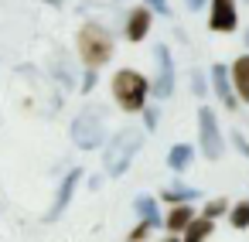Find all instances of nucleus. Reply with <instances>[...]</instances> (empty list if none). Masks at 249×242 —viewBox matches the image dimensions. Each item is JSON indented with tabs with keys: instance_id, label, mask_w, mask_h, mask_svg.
<instances>
[{
	"instance_id": "nucleus-1",
	"label": "nucleus",
	"mask_w": 249,
	"mask_h": 242,
	"mask_svg": "<svg viewBox=\"0 0 249 242\" xmlns=\"http://www.w3.org/2000/svg\"><path fill=\"white\" fill-rule=\"evenodd\" d=\"M140 147H143V133H140V130H133V126L120 130V133L106 143L103 171H106L109 177H123V174H126V167L133 164V157L140 154Z\"/></svg>"
},
{
	"instance_id": "nucleus-2",
	"label": "nucleus",
	"mask_w": 249,
	"mask_h": 242,
	"mask_svg": "<svg viewBox=\"0 0 249 242\" xmlns=\"http://www.w3.org/2000/svg\"><path fill=\"white\" fill-rule=\"evenodd\" d=\"M147 92H150V82L133 72V69H120L113 75V99L123 113H143V103H147Z\"/></svg>"
},
{
	"instance_id": "nucleus-3",
	"label": "nucleus",
	"mask_w": 249,
	"mask_h": 242,
	"mask_svg": "<svg viewBox=\"0 0 249 242\" xmlns=\"http://www.w3.org/2000/svg\"><path fill=\"white\" fill-rule=\"evenodd\" d=\"M79 58L89 65V69H99V65H106L109 58H113V38H109V31L106 28H99V24H86L82 31H79Z\"/></svg>"
},
{
	"instance_id": "nucleus-4",
	"label": "nucleus",
	"mask_w": 249,
	"mask_h": 242,
	"mask_svg": "<svg viewBox=\"0 0 249 242\" xmlns=\"http://www.w3.org/2000/svg\"><path fill=\"white\" fill-rule=\"evenodd\" d=\"M69 133H72V143H75V147H82V150H96V147L106 140L103 116H99L96 109H89V113H79V116L72 120Z\"/></svg>"
},
{
	"instance_id": "nucleus-5",
	"label": "nucleus",
	"mask_w": 249,
	"mask_h": 242,
	"mask_svg": "<svg viewBox=\"0 0 249 242\" xmlns=\"http://www.w3.org/2000/svg\"><path fill=\"white\" fill-rule=\"evenodd\" d=\"M198 130H201V154L208 160H218L225 143H222V133H218V120H215V109L201 106L198 109Z\"/></svg>"
},
{
	"instance_id": "nucleus-6",
	"label": "nucleus",
	"mask_w": 249,
	"mask_h": 242,
	"mask_svg": "<svg viewBox=\"0 0 249 242\" xmlns=\"http://www.w3.org/2000/svg\"><path fill=\"white\" fill-rule=\"evenodd\" d=\"M154 58H157V79H154L150 92L157 99H171V92H174V58H171V48L167 45H157L154 48Z\"/></svg>"
},
{
	"instance_id": "nucleus-7",
	"label": "nucleus",
	"mask_w": 249,
	"mask_h": 242,
	"mask_svg": "<svg viewBox=\"0 0 249 242\" xmlns=\"http://www.w3.org/2000/svg\"><path fill=\"white\" fill-rule=\"evenodd\" d=\"M79 181H82V167H75V171H69V174L62 177V184H58V191H55V201H52V208L45 211V222H58V218H62V211L69 208V201H72Z\"/></svg>"
},
{
	"instance_id": "nucleus-8",
	"label": "nucleus",
	"mask_w": 249,
	"mask_h": 242,
	"mask_svg": "<svg viewBox=\"0 0 249 242\" xmlns=\"http://www.w3.org/2000/svg\"><path fill=\"white\" fill-rule=\"evenodd\" d=\"M239 17H235V0H212V14H208V28L218 35L235 31Z\"/></svg>"
},
{
	"instance_id": "nucleus-9",
	"label": "nucleus",
	"mask_w": 249,
	"mask_h": 242,
	"mask_svg": "<svg viewBox=\"0 0 249 242\" xmlns=\"http://www.w3.org/2000/svg\"><path fill=\"white\" fill-rule=\"evenodd\" d=\"M212 86H215V96L222 99V106H225V109H235L239 92H235V86H232V69L212 65Z\"/></svg>"
},
{
	"instance_id": "nucleus-10",
	"label": "nucleus",
	"mask_w": 249,
	"mask_h": 242,
	"mask_svg": "<svg viewBox=\"0 0 249 242\" xmlns=\"http://www.w3.org/2000/svg\"><path fill=\"white\" fill-rule=\"evenodd\" d=\"M147 31H150V11H147V7H137V11L126 17V31H123V35H126L130 41H143Z\"/></svg>"
},
{
	"instance_id": "nucleus-11",
	"label": "nucleus",
	"mask_w": 249,
	"mask_h": 242,
	"mask_svg": "<svg viewBox=\"0 0 249 242\" xmlns=\"http://www.w3.org/2000/svg\"><path fill=\"white\" fill-rule=\"evenodd\" d=\"M232 86H235L239 99L249 103V55L235 58V65H232Z\"/></svg>"
},
{
	"instance_id": "nucleus-12",
	"label": "nucleus",
	"mask_w": 249,
	"mask_h": 242,
	"mask_svg": "<svg viewBox=\"0 0 249 242\" xmlns=\"http://www.w3.org/2000/svg\"><path fill=\"white\" fill-rule=\"evenodd\" d=\"M191 160H195V150H191L188 143H178V147H171V154H167V167H171L174 174L188 171V167H191Z\"/></svg>"
},
{
	"instance_id": "nucleus-13",
	"label": "nucleus",
	"mask_w": 249,
	"mask_h": 242,
	"mask_svg": "<svg viewBox=\"0 0 249 242\" xmlns=\"http://www.w3.org/2000/svg\"><path fill=\"white\" fill-rule=\"evenodd\" d=\"M191 222H195V211L188 208V201H184V205H178V208H171V215L164 218V225H167L171 232H184Z\"/></svg>"
},
{
	"instance_id": "nucleus-14",
	"label": "nucleus",
	"mask_w": 249,
	"mask_h": 242,
	"mask_svg": "<svg viewBox=\"0 0 249 242\" xmlns=\"http://www.w3.org/2000/svg\"><path fill=\"white\" fill-rule=\"evenodd\" d=\"M133 211H137V215H140L143 222H150L154 228L160 225V211H157V201H154L150 194H140V198L133 201Z\"/></svg>"
},
{
	"instance_id": "nucleus-15",
	"label": "nucleus",
	"mask_w": 249,
	"mask_h": 242,
	"mask_svg": "<svg viewBox=\"0 0 249 242\" xmlns=\"http://www.w3.org/2000/svg\"><path fill=\"white\" fill-rule=\"evenodd\" d=\"M212 235V218L208 215H195V222L184 228V242H205Z\"/></svg>"
},
{
	"instance_id": "nucleus-16",
	"label": "nucleus",
	"mask_w": 249,
	"mask_h": 242,
	"mask_svg": "<svg viewBox=\"0 0 249 242\" xmlns=\"http://www.w3.org/2000/svg\"><path fill=\"white\" fill-rule=\"evenodd\" d=\"M198 194H201L198 188H184V184H174V188H167V191H164L160 198H164V201H174V205H184V201H195Z\"/></svg>"
},
{
	"instance_id": "nucleus-17",
	"label": "nucleus",
	"mask_w": 249,
	"mask_h": 242,
	"mask_svg": "<svg viewBox=\"0 0 249 242\" xmlns=\"http://www.w3.org/2000/svg\"><path fill=\"white\" fill-rule=\"evenodd\" d=\"M229 222H232L235 228H246V225H249V201L232 205V208H229Z\"/></svg>"
},
{
	"instance_id": "nucleus-18",
	"label": "nucleus",
	"mask_w": 249,
	"mask_h": 242,
	"mask_svg": "<svg viewBox=\"0 0 249 242\" xmlns=\"http://www.w3.org/2000/svg\"><path fill=\"white\" fill-rule=\"evenodd\" d=\"M225 208H229V201H225V198H215V201H208V205H205V211H201V215L215 218V215H222Z\"/></svg>"
},
{
	"instance_id": "nucleus-19",
	"label": "nucleus",
	"mask_w": 249,
	"mask_h": 242,
	"mask_svg": "<svg viewBox=\"0 0 249 242\" xmlns=\"http://www.w3.org/2000/svg\"><path fill=\"white\" fill-rule=\"evenodd\" d=\"M191 92H195V96H205V92H208V86H205V75H201V72H191Z\"/></svg>"
},
{
	"instance_id": "nucleus-20",
	"label": "nucleus",
	"mask_w": 249,
	"mask_h": 242,
	"mask_svg": "<svg viewBox=\"0 0 249 242\" xmlns=\"http://www.w3.org/2000/svg\"><path fill=\"white\" fill-rule=\"evenodd\" d=\"M150 228H154V225H150V222H140V225H137V228H133V232H130V235H126V239H130V242H140V239H143V235H147V232H150Z\"/></svg>"
},
{
	"instance_id": "nucleus-21",
	"label": "nucleus",
	"mask_w": 249,
	"mask_h": 242,
	"mask_svg": "<svg viewBox=\"0 0 249 242\" xmlns=\"http://www.w3.org/2000/svg\"><path fill=\"white\" fill-rule=\"evenodd\" d=\"M147 7H150V11H157V14H164V17L171 14V4H167V0H147Z\"/></svg>"
},
{
	"instance_id": "nucleus-22",
	"label": "nucleus",
	"mask_w": 249,
	"mask_h": 242,
	"mask_svg": "<svg viewBox=\"0 0 249 242\" xmlns=\"http://www.w3.org/2000/svg\"><path fill=\"white\" fill-rule=\"evenodd\" d=\"M92 89H96V69H89L82 79V92H92Z\"/></svg>"
},
{
	"instance_id": "nucleus-23",
	"label": "nucleus",
	"mask_w": 249,
	"mask_h": 242,
	"mask_svg": "<svg viewBox=\"0 0 249 242\" xmlns=\"http://www.w3.org/2000/svg\"><path fill=\"white\" fill-rule=\"evenodd\" d=\"M143 123L147 130H157V109H143Z\"/></svg>"
},
{
	"instance_id": "nucleus-24",
	"label": "nucleus",
	"mask_w": 249,
	"mask_h": 242,
	"mask_svg": "<svg viewBox=\"0 0 249 242\" xmlns=\"http://www.w3.org/2000/svg\"><path fill=\"white\" fill-rule=\"evenodd\" d=\"M205 7V0H188V11H201Z\"/></svg>"
},
{
	"instance_id": "nucleus-25",
	"label": "nucleus",
	"mask_w": 249,
	"mask_h": 242,
	"mask_svg": "<svg viewBox=\"0 0 249 242\" xmlns=\"http://www.w3.org/2000/svg\"><path fill=\"white\" fill-rule=\"evenodd\" d=\"M246 45H249V28H246Z\"/></svg>"
},
{
	"instance_id": "nucleus-26",
	"label": "nucleus",
	"mask_w": 249,
	"mask_h": 242,
	"mask_svg": "<svg viewBox=\"0 0 249 242\" xmlns=\"http://www.w3.org/2000/svg\"><path fill=\"white\" fill-rule=\"evenodd\" d=\"M164 242H178V239H164Z\"/></svg>"
},
{
	"instance_id": "nucleus-27",
	"label": "nucleus",
	"mask_w": 249,
	"mask_h": 242,
	"mask_svg": "<svg viewBox=\"0 0 249 242\" xmlns=\"http://www.w3.org/2000/svg\"><path fill=\"white\" fill-rule=\"evenodd\" d=\"M246 4H249V0H246Z\"/></svg>"
}]
</instances>
